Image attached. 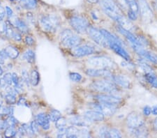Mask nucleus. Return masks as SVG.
Instances as JSON below:
<instances>
[{
	"label": "nucleus",
	"mask_w": 157,
	"mask_h": 138,
	"mask_svg": "<svg viewBox=\"0 0 157 138\" xmlns=\"http://www.w3.org/2000/svg\"><path fill=\"white\" fill-rule=\"evenodd\" d=\"M95 50L94 47L88 45H84V46H77L73 48L72 54L73 56L77 57H82L88 55H91L94 53Z\"/></svg>",
	"instance_id": "obj_12"
},
{
	"label": "nucleus",
	"mask_w": 157,
	"mask_h": 138,
	"mask_svg": "<svg viewBox=\"0 0 157 138\" xmlns=\"http://www.w3.org/2000/svg\"><path fill=\"white\" fill-rule=\"evenodd\" d=\"M12 75V82L15 85L17 84L20 82V80H19V77L16 73H13L11 74Z\"/></svg>",
	"instance_id": "obj_47"
},
{
	"label": "nucleus",
	"mask_w": 157,
	"mask_h": 138,
	"mask_svg": "<svg viewBox=\"0 0 157 138\" xmlns=\"http://www.w3.org/2000/svg\"><path fill=\"white\" fill-rule=\"evenodd\" d=\"M0 57H2V58L4 59H7L9 58L8 55H7L6 52V51H5L4 49L2 50L1 51H0Z\"/></svg>",
	"instance_id": "obj_53"
},
{
	"label": "nucleus",
	"mask_w": 157,
	"mask_h": 138,
	"mask_svg": "<svg viewBox=\"0 0 157 138\" xmlns=\"http://www.w3.org/2000/svg\"><path fill=\"white\" fill-rule=\"evenodd\" d=\"M89 4H98V1L99 0H86Z\"/></svg>",
	"instance_id": "obj_57"
},
{
	"label": "nucleus",
	"mask_w": 157,
	"mask_h": 138,
	"mask_svg": "<svg viewBox=\"0 0 157 138\" xmlns=\"http://www.w3.org/2000/svg\"><path fill=\"white\" fill-rule=\"evenodd\" d=\"M71 26L75 32L79 34L87 33L90 27V23L85 17L80 16H73L69 21Z\"/></svg>",
	"instance_id": "obj_5"
},
{
	"label": "nucleus",
	"mask_w": 157,
	"mask_h": 138,
	"mask_svg": "<svg viewBox=\"0 0 157 138\" xmlns=\"http://www.w3.org/2000/svg\"><path fill=\"white\" fill-rule=\"evenodd\" d=\"M132 47L133 50H135L136 52H137L140 56L149 60V61L154 63V64H157V55L153 54L152 52L146 50L143 47V46H138V45L132 44Z\"/></svg>",
	"instance_id": "obj_11"
},
{
	"label": "nucleus",
	"mask_w": 157,
	"mask_h": 138,
	"mask_svg": "<svg viewBox=\"0 0 157 138\" xmlns=\"http://www.w3.org/2000/svg\"><path fill=\"white\" fill-rule=\"evenodd\" d=\"M69 122L71 124L75 126H79V127H84L87 126L88 125V123L90 122L85 119V117H80V116H74L71 117L69 119Z\"/></svg>",
	"instance_id": "obj_20"
},
{
	"label": "nucleus",
	"mask_w": 157,
	"mask_h": 138,
	"mask_svg": "<svg viewBox=\"0 0 157 138\" xmlns=\"http://www.w3.org/2000/svg\"><path fill=\"white\" fill-rule=\"evenodd\" d=\"M35 121H36L37 124H39L40 126H41V128L44 130H46L50 129V120L49 119L48 115H47L45 113L41 112L38 114L36 117H35Z\"/></svg>",
	"instance_id": "obj_17"
},
{
	"label": "nucleus",
	"mask_w": 157,
	"mask_h": 138,
	"mask_svg": "<svg viewBox=\"0 0 157 138\" xmlns=\"http://www.w3.org/2000/svg\"><path fill=\"white\" fill-rule=\"evenodd\" d=\"M109 137H121V134L117 129H109Z\"/></svg>",
	"instance_id": "obj_40"
},
{
	"label": "nucleus",
	"mask_w": 157,
	"mask_h": 138,
	"mask_svg": "<svg viewBox=\"0 0 157 138\" xmlns=\"http://www.w3.org/2000/svg\"><path fill=\"white\" fill-rule=\"evenodd\" d=\"M5 11H6V16H8L9 18H11L13 16V10L10 8L9 6H6V8H5Z\"/></svg>",
	"instance_id": "obj_49"
},
{
	"label": "nucleus",
	"mask_w": 157,
	"mask_h": 138,
	"mask_svg": "<svg viewBox=\"0 0 157 138\" xmlns=\"http://www.w3.org/2000/svg\"><path fill=\"white\" fill-rule=\"evenodd\" d=\"M109 47L112 49L115 53H117L118 55L122 57L124 59H125L126 61L129 62L131 60L130 55L121 45L112 43H109Z\"/></svg>",
	"instance_id": "obj_16"
},
{
	"label": "nucleus",
	"mask_w": 157,
	"mask_h": 138,
	"mask_svg": "<svg viewBox=\"0 0 157 138\" xmlns=\"http://www.w3.org/2000/svg\"><path fill=\"white\" fill-rule=\"evenodd\" d=\"M98 136L101 137H109V129L106 126H103L98 130Z\"/></svg>",
	"instance_id": "obj_39"
},
{
	"label": "nucleus",
	"mask_w": 157,
	"mask_h": 138,
	"mask_svg": "<svg viewBox=\"0 0 157 138\" xmlns=\"http://www.w3.org/2000/svg\"><path fill=\"white\" fill-rule=\"evenodd\" d=\"M114 82L124 89H129L131 87V82L128 77L124 75H116L113 77Z\"/></svg>",
	"instance_id": "obj_19"
},
{
	"label": "nucleus",
	"mask_w": 157,
	"mask_h": 138,
	"mask_svg": "<svg viewBox=\"0 0 157 138\" xmlns=\"http://www.w3.org/2000/svg\"><path fill=\"white\" fill-rule=\"evenodd\" d=\"M88 64L94 69H113L115 64L110 59L106 57H94L87 60Z\"/></svg>",
	"instance_id": "obj_4"
},
{
	"label": "nucleus",
	"mask_w": 157,
	"mask_h": 138,
	"mask_svg": "<svg viewBox=\"0 0 157 138\" xmlns=\"http://www.w3.org/2000/svg\"><path fill=\"white\" fill-rule=\"evenodd\" d=\"M4 64V59H2V57H0V66Z\"/></svg>",
	"instance_id": "obj_60"
},
{
	"label": "nucleus",
	"mask_w": 157,
	"mask_h": 138,
	"mask_svg": "<svg viewBox=\"0 0 157 138\" xmlns=\"http://www.w3.org/2000/svg\"><path fill=\"white\" fill-rule=\"evenodd\" d=\"M128 18L131 20V21H136L138 17V14H136V13H134L133 11H128Z\"/></svg>",
	"instance_id": "obj_48"
},
{
	"label": "nucleus",
	"mask_w": 157,
	"mask_h": 138,
	"mask_svg": "<svg viewBox=\"0 0 157 138\" xmlns=\"http://www.w3.org/2000/svg\"><path fill=\"white\" fill-rule=\"evenodd\" d=\"M86 73L91 77H112V73L107 69H90L86 71Z\"/></svg>",
	"instance_id": "obj_14"
},
{
	"label": "nucleus",
	"mask_w": 157,
	"mask_h": 138,
	"mask_svg": "<svg viewBox=\"0 0 157 138\" xmlns=\"http://www.w3.org/2000/svg\"><path fill=\"white\" fill-rule=\"evenodd\" d=\"M2 101L1 100H0V108L2 107Z\"/></svg>",
	"instance_id": "obj_63"
},
{
	"label": "nucleus",
	"mask_w": 157,
	"mask_h": 138,
	"mask_svg": "<svg viewBox=\"0 0 157 138\" xmlns=\"http://www.w3.org/2000/svg\"><path fill=\"white\" fill-rule=\"evenodd\" d=\"M39 23L44 31L47 32H54L59 27L60 20L57 15H44L40 17Z\"/></svg>",
	"instance_id": "obj_2"
},
{
	"label": "nucleus",
	"mask_w": 157,
	"mask_h": 138,
	"mask_svg": "<svg viewBox=\"0 0 157 138\" xmlns=\"http://www.w3.org/2000/svg\"><path fill=\"white\" fill-rule=\"evenodd\" d=\"M3 78L5 80V82H6L7 85H8V86H11L13 83L11 73H5L4 75Z\"/></svg>",
	"instance_id": "obj_42"
},
{
	"label": "nucleus",
	"mask_w": 157,
	"mask_h": 138,
	"mask_svg": "<svg viewBox=\"0 0 157 138\" xmlns=\"http://www.w3.org/2000/svg\"><path fill=\"white\" fill-rule=\"evenodd\" d=\"M4 50L6 51L7 55H8L9 58L11 59H16L20 54L18 50L16 47H13L12 46H7Z\"/></svg>",
	"instance_id": "obj_26"
},
{
	"label": "nucleus",
	"mask_w": 157,
	"mask_h": 138,
	"mask_svg": "<svg viewBox=\"0 0 157 138\" xmlns=\"http://www.w3.org/2000/svg\"><path fill=\"white\" fill-rule=\"evenodd\" d=\"M48 117L50 121L55 122L57 119H59L60 117H62V114H61V112L59 111H58L57 110H52L50 112Z\"/></svg>",
	"instance_id": "obj_34"
},
{
	"label": "nucleus",
	"mask_w": 157,
	"mask_h": 138,
	"mask_svg": "<svg viewBox=\"0 0 157 138\" xmlns=\"http://www.w3.org/2000/svg\"><path fill=\"white\" fill-rule=\"evenodd\" d=\"M30 84L32 86H37L40 82V75L36 70H32L29 75Z\"/></svg>",
	"instance_id": "obj_30"
},
{
	"label": "nucleus",
	"mask_w": 157,
	"mask_h": 138,
	"mask_svg": "<svg viewBox=\"0 0 157 138\" xmlns=\"http://www.w3.org/2000/svg\"><path fill=\"white\" fill-rule=\"evenodd\" d=\"M30 126H31V129L34 135L36 134L37 132H39V125L37 124L36 121H33L32 122H31V124H30Z\"/></svg>",
	"instance_id": "obj_43"
},
{
	"label": "nucleus",
	"mask_w": 157,
	"mask_h": 138,
	"mask_svg": "<svg viewBox=\"0 0 157 138\" xmlns=\"http://www.w3.org/2000/svg\"><path fill=\"white\" fill-rule=\"evenodd\" d=\"M5 124H6V127L8 126H13L16 127V125L18 124L17 120L15 118L13 115L7 117V119L5 120Z\"/></svg>",
	"instance_id": "obj_35"
},
{
	"label": "nucleus",
	"mask_w": 157,
	"mask_h": 138,
	"mask_svg": "<svg viewBox=\"0 0 157 138\" xmlns=\"http://www.w3.org/2000/svg\"><path fill=\"white\" fill-rule=\"evenodd\" d=\"M153 126H154V130H155L156 131H157V117L154 119V123H153Z\"/></svg>",
	"instance_id": "obj_59"
},
{
	"label": "nucleus",
	"mask_w": 157,
	"mask_h": 138,
	"mask_svg": "<svg viewBox=\"0 0 157 138\" xmlns=\"http://www.w3.org/2000/svg\"><path fill=\"white\" fill-rule=\"evenodd\" d=\"M66 137H80V129H78L74 125L67 128L66 129Z\"/></svg>",
	"instance_id": "obj_25"
},
{
	"label": "nucleus",
	"mask_w": 157,
	"mask_h": 138,
	"mask_svg": "<svg viewBox=\"0 0 157 138\" xmlns=\"http://www.w3.org/2000/svg\"><path fill=\"white\" fill-rule=\"evenodd\" d=\"M17 133H18L20 136H21V137L22 136H25V135H27L26 130H25V127H24L23 125H21V126L19 128L18 131H17Z\"/></svg>",
	"instance_id": "obj_50"
},
{
	"label": "nucleus",
	"mask_w": 157,
	"mask_h": 138,
	"mask_svg": "<svg viewBox=\"0 0 157 138\" xmlns=\"http://www.w3.org/2000/svg\"><path fill=\"white\" fill-rule=\"evenodd\" d=\"M67 119L65 118L60 117L59 119H57L56 121H55V127L57 128V129H62L65 128L66 125H67Z\"/></svg>",
	"instance_id": "obj_36"
},
{
	"label": "nucleus",
	"mask_w": 157,
	"mask_h": 138,
	"mask_svg": "<svg viewBox=\"0 0 157 138\" xmlns=\"http://www.w3.org/2000/svg\"><path fill=\"white\" fill-rule=\"evenodd\" d=\"M17 104L19 105H27V100L24 97H21L20 99H19L18 102H17Z\"/></svg>",
	"instance_id": "obj_54"
},
{
	"label": "nucleus",
	"mask_w": 157,
	"mask_h": 138,
	"mask_svg": "<svg viewBox=\"0 0 157 138\" xmlns=\"http://www.w3.org/2000/svg\"><path fill=\"white\" fill-rule=\"evenodd\" d=\"M60 42L63 46L68 48H74L79 46L81 38L70 29H64L60 34Z\"/></svg>",
	"instance_id": "obj_3"
},
{
	"label": "nucleus",
	"mask_w": 157,
	"mask_h": 138,
	"mask_svg": "<svg viewBox=\"0 0 157 138\" xmlns=\"http://www.w3.org/2000/svg\"><path fill=\"white\" fill-rule=\"evenodd\" d=\"M13 114V108L12 107L4 106L0 108V116L9 117Z\"/></svg>",
	"instance_id": "obj_32"
},
{
	"label": "nucleus",
	"mask_w": 157,
	"mask_h": 138,
	"mask_svg": "<svg viewBox=\"0 0 157 138\" xmlns=\"http://www.w3.org/2000/svg\"><path fill=\"white\" fill-rule=\"evenodd\" d=\"M138 13L143 21L145 22H149L152 21L153 11L148 3L147 0H138Z\"/></svg>",
	"instance_id": "obj_7"
},
{
	"label": "nucleus",
	"mask_w": 157,
	"mask_h": 138,
	"mask_svg": "<svg viewBox=\"0 0 157 138\" xmlns=\"http://www.w3.org/2000/svg\"><path fill=\"white\" fill-rule=\"evenodd\" d=\"M92 107L93 110L101 112L104 116L105 115V116H112L117 110V107H115V105L103 103H99L98 104H93Z\"/></svg>",
	"instance_id": "obj_10"
},
{
	"label": "nucleus",
	"mask_w": 157,
	"mask_h": 138,
	"mask_svg": "<svg viewBox=\"0 0 157 138\" xmlns=\"http://www.w3.org/2000/svg\"><path fill=\"white\" fill-rule=\"evenodd\" d=\"M22 80L24 83L26 84L27 86H29L30 84L29 75L26 70H22Z\"/></svg>",
	"instance_id": "obj_38"
},
{
	"label": "nucleus",
	"mask_w": 157,
	"mask_h": 138,
	"mask_svg": "<svg viewBox=\"0 0 157 138\" xmlns=\"http://www.w3.org/2000/svg\"><path fill=\"white\" fill-rule=\"evenodd\" d=\"M91 88L98 92L110 93L113 94L117 91V87L113 82L105 80L94 81L91 84Z\"/></svg>",
	"instance_id": "obj_6"
},
{
	"label": "nucleus",
	"mask_w": 157,
	"mask_h": 138,
	"mask_svg": "<svg viewBox=\"0 0 157 138\" xmlns=\"http://www.w3.org/2000/svg\"><path fill=\"white\" fill-rule=\"evenodd\" d=\"M6 128V124H5V121H3V120L0 119V130H4Z\"/></svg>",
	"instance_id": "obj_56"
},
{
	"label": "nucleus",
	"mask_w": 157,
	"mask_h": 138,
	"mask_svg": "<svg viewBox=\"0 0 157 138\" xmlns=\"http://www.w3.org/2000/svg\"><path fill=\"white\" fill-rule=\"evenodd\" d=\"M117 29H118V31L120 34H122L123 36H124L126 39H127L128 41L131 42V44L138 45V46H143V45L141 44V43L138 38L134 36V35L131 33L130 31H128V30L123 28V27L121 26L117 27Z\"/></svg>",
	"instance_id": "obj_18"
},
{
	"label": "nucleus",
	"mask_w": 157,
	"mask_h": 138,
	"mask_svg": "<svg viewBox=\"0 0 157 138\" xmlns=\"http://www.w3.org/2000/svg\"><path fill=\"white\" fill-rule=\"evenodd\" d=\"M126 125L129 130H133L145 125L143 118L141 115L136 112H133L129 114L126 117Z\"/></svg>",
	"instance_id": "obj_8"
},
{
	"label": "nucleus",
	"mask_w": 157,
	"mask_h": 138,
	"mask_svg": "<svg viewBox=\"0 0 157 138\" xmlns=\"http://www.w3.org/2000/svg\"><path fill=\"white\" fill-rule=\"evenodd\" d=\"M97 100L99 103H107L113 105H117L120 104L121 99L120 97L115 96L114 94H100L97 96Z\"/></svg>",
	"instance_id": "obj_13"
},
{
	"label": "nucleus",
	"mask_w": 157,
	"mask_h": 138,
	"mask_svg": "<svg viewBox=\"0 0 157 138\" xmlns=\"http://www.w3.org/2000/svg\"><path fill=\"white\" fill-rule=\"evenodd\" d=\"M90 137V132L86 129H80V137Z\"/></svg>",
	"instance_id": "obj_46"
},
{
	"label": "nucleus",
	"mask_w": 157,
	"mask_h": 138,
	"mask_svg": "<svg viewBox=\"0 0 157 138\" xmlns=\"http://www.w3.org/2000/svg\"><path fill=\"white\" fill-rule=\"evenodd\" d=\"M128 6V11H133L138 14V0H126Z\"/></svg>",
	"instance_id": "obj_31"
},
{
	"label": "nucleus",
	"mask_w": 157,
	"mask_h": 138,
	"mask_svg": "<svg viewBox=\"0 0 157 138\" xmlns=\"http://www.w3.org/2000/svg\"><path fill=\"white\" fill-rule=\"evenodd\" d=\"M3 73H4V71H3V69H2V66H0V76H1V75L3 74Z\"/></svg>",
	"instance_id": "obj_61"
},
{
	"label": "nucleus",
	"mask_w": 157,
	"mask_h": 138,
	"mask_svg": "<svg viewBox=\"0 0 157 138\" xmlns=\"http://www.w3.org/2000/svg\"><path fill=\"white\" fill-rule=\"evenodd\" d=\"M84 117L90 122L102 121L104 119V115L97 110H88L85 112Z\"/></svg>",
	"instance_id": "obj_15"
},
{
	"label": "nucleus",
	"mask_w": 157,
	"mask_h": 138,
	"mask_svg": "<svg viewBox=\"0 0 157 138\" xmlns=\"http://www.w3.org/2000/svg\"><path fill=\"white\" fill-rule=\"evenodd\" d=\"M145 77L146 81L153 87L157 89V76L153 72L145 73Z\"/></svg>",
	"instance_id": "obj_27"
},
{
	"label": "nucleus",
	"mask_w": 157,
	"mask_h": 138,
	"mask_svg": "<svg viewBox=\"0 0 157 138\" xmlns=\"http://www.w3.org/2000/svg\"><path fill=\"white\" fill-rule=\"evenodd\" d=\"M17 131L15 127L13 126H8L5 129L4 131V137L7 138L13 137L16 135Z\"/></svg>",
	"instance_id": "obj_33"
},
{
	"label": "nucleus",
	"mask_w": 157,
	"mask_h": 138,
	"mask_svg": "<svg viewBox=\"0 0 157 138\" xmlns=\"http://www.w3.org/2000/svg\"><path fill=\"white\" fill-rule=\"evenodd\" d=\"M13 24L14 25L16 28L17 29L18 31L22 32V33H27L29 31L28 26H27V24L22 20H20L19 18H15L13 22Z\"/></svg>",
	"instance_id": "obj_23"
},
{
	"label": "nucleus",
	"mask_w": 157,
	"mask_h": 138,
	"mask_svg": "<svg viewBox=\"0 0 157 138\" xmlns=\"http://www.w3.org/2000/svg\"><path fill=\"white\" fill-rule=\"evenodd\" d=\"M69 78L73 82H79L81 81L82 77V75L79 73H78L73 72V73H71L69 74Z\"/></svg>",
	"instance_id": "obj_37"
},
{
	"label": "nucleus",
	"mask_w": 157,
	"mask_h": 138,
	"mask_svg": "<svg viewBox=\"0 0 157 138\" xmlns=\"http://www.w3.org/2000/svg\"><path fill=\"white\" fill-rule=\"evenodd\" d=\"M140 66L142 69V70L145 73H148V72H152V70L150 67H149L147 64H145V63H140Z\"/></svg>",
	"instance_id": "obj_45"
},
{
	"label": "nucleus",
	"mask_w": 157,
	"mask_h": 138,
	"mask_svg": "<svg viewBox=\"0 0 157 138\" xmlns=\"http://www.w3.org/2000/svg\"><path fill=\"white\" fill-rule=\"evenodd\" d=\"M98 4L103 12L111 19L117 22L121 27L130 32L133 29V24L124 16L122 10L115 0H99Z\"/></svg>",
	"instance_id": "obj_1"
},
{
	"label": "nucleus",
	"mask_w": 157,
	"mask_h": 138,
	"mask_svg": "<svg viewBox=\"0 0 157 138\" xmlns=\"http://www.w3.org/2000/svg\"><path fill=\"white\" fill-rule=\"evenodd\" d=\"M115 1L121 10L128 11V6L127 4H126V0H115Z\"/></svg>",
	"instance_id": "obj_41"
},
{
	"label": "nucleus",
	"mask_w": 157,
	"mask_h": 138,
	"mask_svg": "<svg viewBox=\"0 0 157 138\" xmlns=\"http://www.w3.org/2000/svg\"><path fill=\"white\" fill-rule=\"evenodd\" d=\"M7 86V84L6 83V82H5V80H4L3 77H1L0 78V87L1 88H6Z\"/></svg>",
	"instance_id": "obj_55"
},
{
	"label": "nucleus",
	"mask_w": 157,
	"mask_h": 138,
	"mask_svg": "<svg viewBox=\"0 0 157 138\" xmlns=\"http://www.w3.org/2000/svg\"><path fill=\"white\" fill-rule=\"evenodd\" d=\"M25 43L27 46H32L34 44V39L31 36H26L25 37Z\"/></svg>",
	"instance_id": "obj_44"
},
{
	"label": "nucleus",
	"mask_w": 157,
	"mask_h": 138,
	"mask_svg": "<svg viewBox=\"0 0 157 138\" xmlns=\"http://www.w3.org/2000/svg\"><path fill=\"white\" fill-rule=\"evenodd\" d=\"M101 33L103 34V36H104L105 39L107 40V41L108 43V45L109 43H117V44H120L121 46H122L123 45V43L122 41H121V40L117 38L115 35L111 34L110 32H109L108 31L105 29H101Z\"/></svg>",
	"instance_id": "obj_21"
},
{
	"label": "nucleus",
	"mask_w": 157,
	"mask_h": 138,
	"mask_svg": "<svg viewBox=\"0 0 157 138\" xmlns=\"http://www.w3.org/2000/svg\"><path fill=\"white\" fill-rule=\"evenodd\" d=\"M20 3L22 8L27 10H34L38 6L37 0H20Z\"/></svg>",
	"instance_id": "obj_24"
},
{
	"label": "nucleus",
	"mask_w": 157,
	"mask_h": 138,
	"mask_svg": "<svg viewBox=\"0 0 157 138\" xmlns=\"http://www.w3.org/2000/svg\"><path fill=\"white\" fill-rule=\"evenodd\" d=\"M131 133L133 135L136 137H144L147 136V129L145 126V125H143V126L139 127L138 129H133V130H130Z\"/></svg>",
	"instance_id": "obj_28"
},
{
	"label": "nucleus",
	"mask_w": 157,
	"mask_h": 138,
	"mask_svg": "<svg viewBox=\"0 0 157 138\" xmlns=\"http://www.w3.org/2000/svg\"><path fill=\"white\" fill-rule=\"evenodd\" d=\"M151 112L154 115H157V106H154L152 108H151Z\"/></svg>",
	"instance_id": "obj_58"
},
{
	"label": "nucleus",
	"mask_w": 157,
	"mask_h": 138,
	"mask_svg": "<svg viewBox=\"0 0 157 138\" xmlns=\"http://www.w3.org/2000/svg\"><path fill=\"white\" fill-rule=\"evenodd\" d=\"M87 33L89 34V36L91 37V39L98 45L105 47H109V45L107 40L105 39L104 36H103V34L101 33V30H98L94 28V27L90 26V27H89L87 29Z\"/></svg>",
	"instance_id": "obj_9"
},
{
	"label": "nucleus",
	"mask_w": 157,
	"mask_h": 138,
	"mask_svg": "<svg viewBox=\"0 0 157 138\" xmlns=\"http://www.w3.org/2000/svg\"><path fill=\"white\" fill-rule=\"evenodd\" d=\"M7 93L5 95L4 99L6 100V102L9 105H14L16 103L17 100H16V92L15 91L14 88L9 87L7 88Z\"/></svg>",
	"instance_id": "obj_22"
},
{
	"label": "nucleus",
	"mask_w": 157,
	"mask_h": 138,
	"mask_svg": "<svg viewBox=\"0 0 157 138\" xmlns=\"http://www.w3.org/2000/svg\"><path fill=\"white\" fill-rule=\"evenodd\" d=\"M151 108L149 106H145L143 109V114L145 115V116H149L151 114Z\"/></svg>",
	"instance_id": "obj_52"
},
{
	"label": "nucleus",
	"mask_w": 157,
	"mask_h": 138,
	"mask_svg": "<svg viewBox=\"0 0 157 138\" xmlns=\"http://www.w3.org/2000/svg\"><path fill=\"white\" fill-rule=\"evenodd\" d=\"M10 2H17V1H20V0H9Z\"/></svg>",
	"instance_id": "obj_62"
},
{
	"label": "nucleus",
	"mask_w": 157,
	"mask_h": 138,
	"mask_svg": "<svg viewBox=\"0 0 157 138\" xmlns=\"http://www.w3.org/2000/svg\"><path fill=\"white\" fill-rule=\"evenodd\" d=\"M5 15H6V11H5V9L3 6L0 5V22L3 21Z\"/></svg>",
	"instance_id": "obj_51"
},
{
	"label": "nucleus",
	"mask_w": 157,
	"mask_h": 138,
	"mask_svg": "<svg viewBox=\"0 0 157 138\" xmlns=\"http://www.w3.org/2000/svg\"><path fill=\"white\" fill-rule=\"evenodd\" d=\"M22 57L29 64H34L35 62V53L33 50L30 49L27 50L24 52Z\"/></svg>",
	"instance_id": "obj_29"
}]
</instances>
